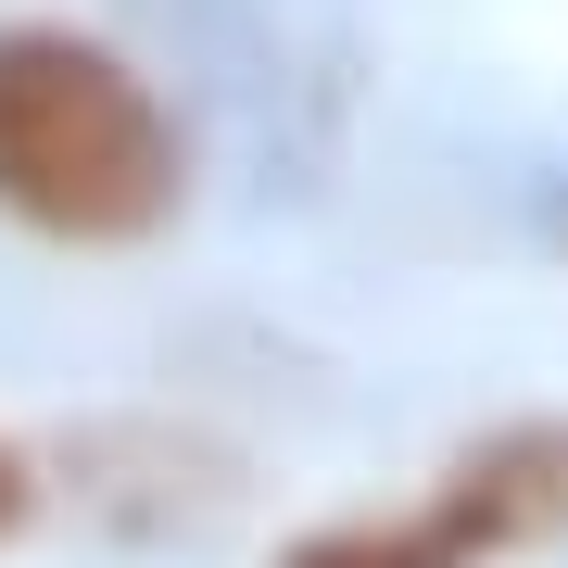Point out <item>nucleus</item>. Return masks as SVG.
I'll list each match as a JSON object with an SVG mask.
<instances>
[{
	"mask_svg": "<svg viewBox=\"0 0 568 568\" xmlns=\"http://www.w3.org/2000/svg\"><path fill=\"white\" fill-rule=\"evenodd\" d=\"M0 215L77 253L152 241L178 215V126L77 26H0Z\"/></svg>",
	"mask_w": 568,
	"mask_h": 568,
	"instance_id": "f257e3e1",
	"label": "nucleus"
},
{
	"mask_svg": "<svg viewBox=\"0 0 568 568\" xmlns=\"http://www.w3.org/2000/svg\"><path fill=\"white\" fill-rule=\"evenodd\" d=\"M443 506H455V530H467L480 556L568 544V417H544V429H493V443L443 480Z\"/></svg>",
	"mask_w": 568,
	"mask_h": 568,
	"instance_id": "f03ea898",
	"label": "nucleus"
},
{
	"mask_svg": "<svg viewBox=\"0 0 568 568\" xmlns=\"http://www.w3.org/2000/svg\"><path fill=\"white\" fill-rule=\"evenodd\" d=\"M278 568H480V544L455 530V506L429 493L405 518H354V530H304Z\"/></svg>",
	"mask_w": 568,
	"mask_h": 568,
	"instance_id": "7ed1b4c3",
	"label": "nucleus"
},
{
	"mask_svg": "<svg viewBox=\"0 0 568 568\" xmlns=\"http://www.w3.org/2000/svg\"><path fill=\"white\" fill-rule=\"evenodd\" d=\"M26 506H39V480H26V455L0 443V544H13V530H26Z\"/></svg>",
	"mask_w": 568,
	"mask_h": 568,
	"instance_id": "20e7f679",
	"label": "nucleus"
}]
</instances>
